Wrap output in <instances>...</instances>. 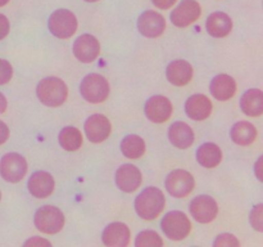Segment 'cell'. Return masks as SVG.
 Returning a JSON list of instances; mask_svg holds the SVG:
<instances>
[{
    "instance_id": "obj_1",
    "label": "cell",
    "mask_w": 263,
    "mask_h": 247,
    "mask_svg": "<svg viewBox=\"0 0 263 247\" xmlns=\"http://www.w3.org/2000/svg\"><path fill=\"white\" fill-rule=\"evenodd\" d=\"M166 200L162 190L157 187H148L136 197L135 210L144 220H154L163 211Z\"/></svg>"
},
{
    "instance_id": "obj_2",
    "label": "cell",
    "mask_w": 263,
    "mask_h": 247,
    "mask_svg": "<svg viewBox=\"0 0 263 247\" xmlns=\"http://www.w3.org/2000/svg\"><path fill=\"white\" fill-rule=\"evenodd\" d=\"M36 95L43 104L48 107H59L68 97V87L59 77H45L36 86Z\"/></svg>"
},
{
    "instance_id": "obj_3",
    "label": "cell",
    "mask_w": 263,
    "mask_h": 247,
    "mask_svg": "<svg viewBox=\"0 0 263 247\" xmlns=\"http://www.w3.org/2000/svg\"><path fill=\"white\" fill-rule=\"evenodd\" d=\"M109 82L99 74H90L82 79L80 93L89 103H103L109 95Z\"/></svg>"
},
{
    "instance_id": "obj_4",
    "label": "cell",
    "mask_w": 263,
    "mask_h": 247,
    "mask_svg": "<svg viewBox=\"0 0 263 247\" xmlns=\"http://www.w3.org/2000/svg\"><path fill=\"white\" fill-rule=\"evenodd\" d=\"M161 228L170 239L181 241L192 232V223L181 211H170L162 219Z\"/></svg>"
},
{
    "instance_id": "obj_5",
    "label": "cell",
    "mask_w": 263,
    "mask_h": 247,
    "mask_svg": "<svg viewBox=\"0 0 263 247\" xmlns=\"http://www.w3.org/2000/svg\"><path fill=\"white\" fill-rule=\"evenodd\" d=\"M77 18L71 10H54L48 20L49 31L58 39H68L77 31Z\"/></svg>"
},
{
    "instance_id": "obj_6",
    "label": "cell",
    "mask_w": 263,
    "mask_h": 247,
    "mask_svg": "<svg viewBox=\"0 0 263 247\" xmlns=\"http://www.w3.org/2000/svg\"><path fill=\"white\" fill-rule=\"evenodd\" d=\"M35 226L45 234H55L64 226V215L55 206L46 205L39 208L35 214Z\"/></svg>"
},
{
    "instance_id": "obj_7",
    "label": "cell",
    "mask_w": 263,
    "mask_h": 247,
    "mask_svg": "<svg viewBox=\"0 0 263 247\" xmlns=\"http://www.w3.org/2000/svg\"><path fill=\"white\" fill-rule=\"evenodd\" d=\"M27 161L18 153H7L0 161V174L9 183H18L27 174Z\"/></svg>"
},
{
    "instance_id": "obj_8",
    "label": "cell",
    "mask_w": 263,
    "mask_h": 247,
    "mask_svg": "<svg viewBox=\"0 0 263 247\" xmlns=\"http://www.w3.org/2000/svg\"><path fill=\"white\" fill-rule=\"evenodd\" d=\"M194 178L186 170H174L166 178L167 192L176 198H182L189 196L193 192V189H194Z\"/></svg>"
},
{
    "instance_id": "obj_9",
    "label": "cell",
    "mask_w": 263,
    "mask_h": 247,
    "mask_svg": "<svg viewBox=\"0 0 263 247\" xmlns=\"http://www.w3.org/2000/svg\"><path fill=\"white\" fill-rule=\"evenodd\" d=\"M190 214L193 218L202 224H208L216 219L218 214L217 202L211 196L202 195L195 197L190 203Z\"/></svg>"
},
{
    "instance_id": "obj_10",
    "label": "cell",
    "mask_w": 263,
    "mask_h": 247,
    "mask_svg": "<svg viewBox=\"0 0 263 247\" xmlns=\"http://www.w3.org/2000/svg\"><path fill=\"white\" fill-rule=\"evenodd\" d=\"M202 14V8L197 0H182L171 12V22L176 27H187Z\"/></svg>"
},
{
    "instance_id": "obj_11",
    "label": "cell",
    "mask_w": 263,
    "mask_h": 247,
    "mask_svg": "<svg viewBox=\"0 0 263 247\" xmlns=\"http://www.w3.org/2000/svg\"><path fill=\"white\" fill-rule=\"evenodd\" d=\"M73 54L82 63H91L100 54L99 41L95 36L84 33L73 43Z\"/></svg>"
},
{
    "instance_id": "obj_12",
    "label": "cell",
    "mask_w": 263,
    "mask_h": 247,
    "mask_svg": "<svg viewBox=\"0 0 263 247\" xmlns=\"http://www.w3.org/2000/svg\"><path fill=\"white\" fill-rule=\"evenodd\" d=\"M110 131H112V125L109 118L100 113L90 116L85 122V134L91 143L104 142L110 135Z\"/></svg>"
},
{
    "instance_id": "obj_13",
    "label": "cell",
    "mask_w": 263,
    "mask_h": 247,
    "mask_svg": "<svg viewBox=\"0 0 263 247\" xmlns=\"http://www.w3.org/2000/svg\"><path fill=\"white\" fill-rule=\"evenodd\" d=\"M138 30L145 38H159L166 30V21L158 12L145 10L138 20Z\"/></svg>"
},
{
    "instance_id": "obj_14",
    "label": "cell",
    "mask_w": 263,
    "mask_h": 247,
    "mask_svg": "<svg viewBox=\"0 0 263 247\" xmlns=\"http://www.w3.org/2000/svg\"><path fill=\"white\" fill-rule=\"evenodd\" d=\"M145 115L156 123H163L172 116V103L163 95H154L145 103Z\"/></svg>"
},
{
    "instance_id": "obj_15",
    "label": "cell",
    "mask_w": 263,
    "mask_h": 247,
    "mask_svg": "<svg viewBox=\"0 0 263 247\" xmlns=\"http://www.w3.org/2000/svg\"><path fill=\"white\" fill-rule=\"evenodd\" d=\"M141 172L135 165L125 164L120 166L116 171V184L121 190L126 193H133L140 187Z\"/></svg>"
},
{
    "instance_id": "obj_16",
    "label": "cell",
    "mask_w": 263,
    "mask_h": 247,
    "mask_svg": "<svg viewBox=\"0 0 263 247\" xmlns=\"http://www.w3.org/2000/svg\"><path fill=\"white\" fill-rule=\"evenodd\" d=\"M131 232L128 226L123 223H110L103 231L102 239L105 246L125 247L130 243Z\"/></svg>"
},
{
    "instance_id": "obj_17",
    "label": "cell",
    "mask_w": 263,
    "mask_h": 247,
    "mask_svg": "<svg viewBox=\"0 0 263 247\" xmlns=\"http://www.w3.org/2000/svg\"><path fill=\"white\" fill-rule=\"evenodd\" d=\"M213 110L212 102L207 95L194 94L185 103V112L192 120L202 121L211 116Z\"/></svg>"
},
{
    "instance_id": "obj_18",
    "label": "cell",
    "mask_w": 263,
    "mask_h": 247,
    "mask_svg": "<svg viewBox=\"0 0 263 247\" xmlns=\"http://www.w3.org/2000/svg\"><path fill=\"white\" fill-rule=\"evenodd\" d=\"M167 80L175 86H185L193 79V67L184 59L172 61L166 69Z\"/></svg>"
},
{
    "instance_id": "obj_19",
    "label": "cell",
    "mask_w": 263,
    "mask_h": 247,
    "mask_svg": "<svg viewBox=\"0 0 263 247\" xmlns=\"http://www.w3.org/2000/svg\"><path fill=\"white\" fill-rule=\"evenodd\" d=\"M53 177L46 171H36L30 177L27 183V188L31 195L36 198H46L54 190Z\"/></svg>"
},
{
    "instance_id": "obj_20",
    "label": "cell",
    "mask_w": 263,
    "mask_h": 247,
    "mask_svg": "<svg viewBox=\"0 0 263 247\" xmlns=\"http://www.w3.org/2000/svg\"><path fill=\"white\" fill-rule=\"evenodd\" d=\"M211 93L217 100H229L235 95L236 82L230 75L221 74L212 79L210 86Z\"/></svg>"
},
{
    "instance_id": "obj_21",
    "label": "cell",
    "mask_w": 263,
    "mask_h": 247,
    "mask_svg": "<svg viewBox=\"0 0 263 247\" xmlns=\"http://www.w3.org/2000/svg\"><path fill=\"white\" fill-rule=\"evenodd\" d=\"M168 139L171 144L180 149H186L194 143V131L187 123L176 121L168 129Z\"/></svg>"
},
{
    "instance_id": "obj_22",
    "label": "cell",
    "mask_w": 263,
    "mask_h": 247,
    "mask_svg": "<svg viewBox=\"0 0 263 247\" xmlns=\"http://www.w3.org/2000/svg\"><path fill=\"white\" fill-rule=\"evenodd\" d=\"M208 33L213 38H225L233 30V20L223 12H215L210 14L205 23Z\"/></svg>"
},
{
    "instance_id": "obj_23",
    "label": "cell",
    "mask_w": 263,
    "mask_h": 247,
    "mask_svg": "<svg viewBox=\"0 0 263 247\" xmlns=\"http://www.w3.org/2000/svg\"><path fill=\"white\" fill-rule=\"evenodd\" d=\"M240 108L246 115L258 117L263 112V95L259 89H249L241 95Z\"/></svg>"
},
{
    "instance_id": "obj_24",
    "label": "cell",
    "mask_w": 263,
    "mask_h": 247,
    "mask_svg": "<svg viewBox=\"0 0 263 247\" xmlns=\"http://www.w3.org/2000/svg\"><path fill=\"white\" fill-rule=\"evenodd\" d=\"M197 160L203 167L213 169L222 161V151L215 143H204L197 149Z\"/></svg>"
},
{
    "instance_id": "obj_25",
    "label": "cell",
    "mask_w": 263,
    "mask_h": 247,
    "mask_svg": "<svg viewBox=\"0 0 263 247\" xmlns=\"http://www.w3.org/2000/svg\"><path fill=\"white\" fill-rule=\"evenodd\" d=\"M257 138V129L248 121H239L231 129V139L238 146H249Z\"/></svg>"
},
{
    "instance_id": "obj_26",
    "label": "cell",
    "mask_w": 263,
    "mask_h": 247,
    "mask_svg": "<svg viewBox=\"0 0 263 247\" xmlns=\"http://www.w3.org/2000/svg\"><path fill=\"white\" fill-rule=\"evenodd\" d=\"M121 152L127 158H140L145 153V142L139 135L130 134L121 142Z\"/></svg>"
},
{
    "instance_id": "obj_27",
    "label": "cell",
    "mask_w": 263,
    "mask_h": 247,
    "mask_svg": "<svg viewBox=\"0 0 263 247\" xmlns=\"http://www.w3.org/2000/svg\"><path fill=\"white\" fill-rule=\"evenodd\" d=\"M59 144L63 149L68 152L77 151L82 144V135L80 130L73 126L63 128L59 133Z\"/></svg>"
},
{
    "instance_id": "obj_28",
    "label": "cell",
    "mask_w": 263,
    "mask_h": 247,
    "mask_svg": "<svg viewBox=\"0 0 263 247\" xmlns=\"http://www.w3.org/2000/svg\"><path fill=\"white\" fill-rule=\"evenodd\" d=\"M163 241L154 231H143L138 234L135 241L136 247H161Z\"/></svg>"
},
{
    "instance_id": "obj_29",
    "label": "cell",
    "mask_w": 263,
    "mask_h": 247,
    "mask_svg": "<svg viewBox=\"0 0 263 247\" xmlns=\"http://www.w3.org/2000/svg\"><path fill=\"white\" fill-rule=\"evenodd\" d=\"M239 241L234 234L230 233H222L215 239L213 242V246L215 247H238Z\"/></svg>"
},
{
    "instance_id": "obj_30",
    "label": "cell",
    "mask_w": 263,
    "mask_h": 247,
    "mask_svg": "<svg viewBox=\"0 0 263 247\" xmlns=\"http://www.w3.org/2000/svg\"><path fill=\"white\" fill-rule=\"evenodd\" d=\"M262 208H263V205H262V203H259V205H257L251 213V224L257 232H262L263 231V219H262V214L263 213H262Z\"/></svg>"
},
{
    "instance_id": "obj_31",
    "label": "cell",
    "mask_w": 263,
    "mask_h": 247,
    "mask_svg": "<svg viewBox=\"0 0 263 247\" xmlns=\"http://www.w3.org/2000/svg\"><path fill=\"white\" fill-rule=\"evenodd\" d=\"M13 76V67L5 59L0 58V85H4L10 81Z\"/></svg>"
},
{
    "instance_id": "obj_32",
    "label": "cell",
    "mask_w": 263,
    "mask_h": 247,
    "mask_svg": "<svg viewBox=\"0 0 263 247\" xmlns=\"http://www.w3.org/2000/svg\"><path fill=\"white\" fill-rule=\"evenodd\" d=\"M9 28H10L9 21H8V18L5 17L4 14L0 13V40L7 38V35L9 33Z\"/></svg>"
},
{
    "instance_id": "obj_33",
    "label": "cell",
    "mask_w": 263,
    "mask_h": 247,
    "mask_svg": "<svg viewBox=\"0 0 263 247\" xmlns=\"http://www.w3.org/2000/svg\"><path fill=\"white\" fill-rule=\"evenodd\" d=\"M25 246H51L48 239L39 238V237H32L25 242Z\"/></svg>"
},
{
    "instance_id": "obj_34",
    "label": "cell",
    "mask_w": 263,
    "mask_h": 247,
    "mask_svg": "<svg viewBox=\"0 0 263 247\" xmlns=\"http://www.w3.org/2000/svg\"><path fill=\"white\" fill-rule=\"evenodd\" d=\"M8 138H9V128L7 126V123L0 120V146L4 144L8 140Z\"/></svg>"
},
{
    "instance_id": "obj_35",
    "label": "cell",
    "mask_w": 263,
    "mask_h": 247,
    "mask_svg": "<svg viewBox=\"0 0 263 247\" xmlns=\"http://www.w3.org/2000/svg\"><path fill=\"white\" fill-rule=\"evenodd\" d=\"M152 2L159 9H170L177 0H152Z\"/></svg>"
},
{
    "instance_id": "obj_36",
    "label": "cell",
    "mask_w": 263,
    "mask_h": 247,
    "mask_svg": "<svg viewBox=\"0 0 263 247\" xmlns=\"http://www.w3.org/2000/svg\"><path fill=\"white\" fill-rule=\"evenodd\" d=\"M7 105H8L7 98H5L4 95L0 93V115L5 112V110H7Z\"/></svg>"
},
{
    "instance_id": "obj_37",
    "label": "cell",
    "mask_w": 263,
    "mask_h": 247,
    "mask_svg": "<svg viewBox=\"0 0 263 247\" xmlns=\"http://www.w3.org/2000/svg\"><path fill=\"white\" fill-rule=\"evenodd\" d=\"M261 160H262V157H261V158L258 160V161H257V164H256V174H257V178H258L259 180L262 179V177H261V171H259V165H261Z\"/></svg>"
},
{
    "instance_id": "obj_38",
    "label": "cell",
    "mask_w": 263,
    "mask_h": 247,
    "mask_svg": "<svg viewBox=\"0 0 263 247\" xmlns=\"http://www.w3.org/2000/svg\"><path fill=\"white\" fill-rule=\"evenodd\" d=\"M8 3H9V0H0V7H4Z\"/></svg>"
},
{
    "instance_id": "obj_39",
    "label": "cell",
    "mask_w": 263,
    "mask_h": 247,
    "mask_svg": "<svg viewBox=\"0 0 263 247\" xmlns=\"http://www.w3.org/2000/svg\"><path fill=\"white\" fill-rule=\"evenodd\" d=\"M85 2H87V3H95V2H99V0H85Z\"/></svg>"
},
{
    "instance_id": "obj_40",
    "label": "cell",
    "mask_w": 263,
    "mask_h": 247,
    "mask_svg": "<svg viewBox=\"0 0 263 247\" xmlns=\"http://www.w3.org/2000/svg\"><path fill=\"white\" fill-rule=\"evenodd\" d=\"M0 200H2V192H0Z\"/></svg>"
}]
</instances>
